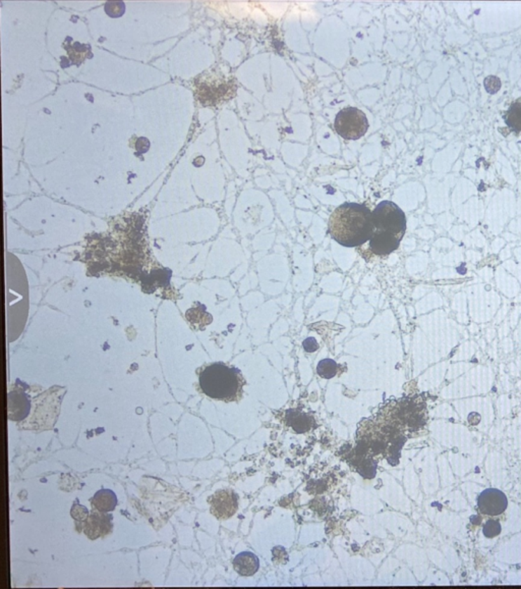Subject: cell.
Listing matches in <instances>:
<instances>
[{
    "label": "cell",
    "mask_w": 521,
    "mask_h": 589,
    "mask_svg": "<svg viewBox=\"0 0 521 589\" xmlns=\"http://www.w3.org/2000/svg\"><path fill=\"white\" fill-rule=\"evenodd\" d=\"M234 568L241 576H252L258 572L260 561L256 555L243 552L234 560Z\"/></svg>",
    "instance_id": "cell-10"
},
{
    "label": "cell",
    "mask_w": 521,
    "mask_h": 589,
    "mask_svg": "<svg viewBox=\"0 0 521 589\" xmlns=\"http://www.w3.org/2000/svg\"><path fill=\"white\" fill-rule=\"evenodd\" d=\"M508 500L497 489H487L478 498V508L482 515L498 516L506 511Z\"/></svg>",
    "instance_id": "cell-7"
},
{
    "label": "cell",
    "mask_w": 521,
    "mask_h": 589,
    "mask_svg": "<svg viewBox=\"0 0 521 589\" xmlns=\"http://www.w3.org/2000/svg\"><path fill=\"white\" fill-rule=\"evenodd\" d=\"M285 421L286 424L290 425L297 433L310 432L313 428V425H316L313 417L301 409H290L286 411Z\"/></svg>",
    "instance_id": "cell-9"
},
{
    "label": "cell",
    "mask_w": 521,
    "mask_h": 589,
    "mask_svg": "<svg viewBox=\"0 0 521 589\" xmlns=\"http://www.w3.org/2000/svg\"><path fill=\"white\" fill-rule=\"evenodd\" d=\"M369 126V121L365 112L353 106L338 112L334 121L336 133L349 141H356L364 137Z\"/></svg>",
    "instance_id": "cell-5"
},
{
    "label": "cell",
    "mask_w": 521,
    "mask_h": 589,
    "mask_svg": "<svg viewBox=\"0 0 521 589\" xmlns=\"http://www.w3.org/2000/svg\"><path fill=\"white\" fill-rule=\"evenodd\" d=\"M92 505L95 509L104 513L114 511L117 505L116 495L110 489H101L95 494Z\"/></svg>",
    "instance_id": "cell-11"
},
{
    "label": "cell",
    "mask_w": 521,
    "mask_h": 589,
    "mask_svg": "<svg viewBox=\"0 0 521 589\" xmlns=\"http://www.w3.org/2000/svg\"><path fill=\"white\" fill-rule=\"evenodd\" d=\"M358 470L365 478H373L376 474L377 463L372 460H365L364 463L358 467Z\"/></svg>",
    "instance_id": "cell-15"
},
{
    "label": "cell",
    "mask_w": 521,
    "mask_h": 589,
    "mask_svg": "<svg viewBox=\"0 0 521 589\" xmlns=\"http://www.w3.org/2000/svg\"><path fill=\"white\" fill-rule=\"evenodd\" d=\"M65 390H42L17 381L8 392V416L22 430H51L57 421Z\"/></svg>",
    "instance_id": "cell-1"
},
{
    "label": "cell",
    "mask_w": 521,
    "mask_h": 589,
    "mask_svg": "<svg viewBox=\"0 0 521 589\" xmlns=\"http://www.w3.org/2000/svg\"><path fill=\"white\" fill-rule=\"evenodd\" d=\"M328 232L339 245L360 247L371 238L372 211L367 205L345 202L331 213Z\"/></svg>",
    "instance_id": "cell-2"
},
{
    "label": "cell",
    "mask_w": 521,
    "mask_h": 589,
    "mask_svg": "<svg viewBox=\"0 0 521 589\" xmlns=\"http://www.w3.org/2000/svg\"><path fill=\"white\" fill-rule=\"evenodd\" d=\"M112 529V517L105 515L104 512H93L89 517L85 527V534L91 539L104 536Z\"/></svg>",
    "instance_id": "cell-8"
},
{
    "label": "cell",
    "mask_w": 521,
    "mask_h": 589,
    "mask_svg": "<svg viewBox=\"0 0 521 589\" xmlns=\"http://www.w3.org/2000/svg\"><path fill=\"white\" fill-rule=\"evenodd\" d=\"M211 513L220 520L234 516L238 509V496L231 489L216 491L210 500Z\"/></svg>",
    "instance_id": "cell-6"
},
{
    "label": "cell",
    "mask_w": 521,
    "mask_h": 589,
    "mask_svg": "<svg viewBox=\"0 0 521 589\" xmlns=\"http://www.w3.org/2000/svg\"><path fill=\"white\" fill-rule=\"evenodd\" d=\"M407 232V216L392 201H382L372 211L371 252L384 257L396 251Z\"/></svg>",
    "instance_id": "cell-3"
},
{
    "label": "cell",
    "mask_w": 521,
    "mask_h": 589,
    "mask_svg": "<svg viewBox=\"0 0 521 589\" xmlns=\"http://www.w3.org/2000/svg\"><path fill=\"white\" fill-rule=\"evenodd\" d=\"M302 347H304V351L308 352V353H313L319 349V344H318L316 338H308L302 342Z\"/></svg>",
    "instance_id": "cell-17"
},
{
    "label": "cell",
    "mask_w": 521,
    "mask_h": 589,
    "mask_svg": "<svg viewBox=\"0 0 521 589\" xmlns=\"http://www.w3.org/2000/svg\"><path fill=\"white\" fill-rule=\"evenodd\" d=\"M201 390L209 398L238 402L243 398L245 379L241 370L223 362L212 363L201 370Z\"/></svg>",
    "instance_id": "cell-4"
},
{
    "label": "cell",
    "mask_w": 521,
    "mask_h": 589,
    "mask_svg": "<svg viewBox=\"0 0 521 589\" xmlns=\"http://www.w3.org/2000/svg\"><path fill=\"white\" fill-rule=\"evenodd\" d=\"M503 119L511 132L521 135V98L514 101L509 106L508 110L504 112Z\"/></svg>",
    "instance_id": "cell-12"
},
{
    "label": "cell",
    "mask_w": 521,
    "mask_h": 589,
    "mask_svg": "<svg viewBox=\"0 0 521 589\" xmlns=\"http://www.w3.org/2000/svg\"><path fill=\"white\" fill-rule=\"evenodd\" d=\"M338 364L332 359H324L320 361L317 366V373L322 378L330 379L337 374Z\"/></svg>",
    "instance_id": "cell-13"
},
{
    "label": "cell",
    "mask_w": 521,
    "mask_h": 589,
    "mask_svg": "<svg viewBox=\"0 0 521 589\" xmlns=\"http://www.w3.org/2000/svg\"><path fill=\"white\" fill-rule=\"evenodd\" d=\"M502 531V527H501V524L498 521L491 520L487 521L485 523L484 528H482V532H484L485 536L488 537V538H494V537L499 536Z\"/></svg>",
    "instance_id": "cell-14"
},
{
    "label": "cell",
    "mask_w": 521,
    "mask_h": 589,
    "mask_svg": "<svg viewBox=\"0 0 521 589\" xmlns=\"http://www.w3.org/2000/svg\"><path fill=\"white\" fill-rule=\"evenodd\" d=\"M150 147V142L147 138L140 137L137 138L136 143H135L134 148L137 149L140 153L146 152Z\"/></svg>",
    "instance_id": "cell-18"
},
{
    "label": "cell",
    "mask_w": 521,
    "mask_h": 589,
    "mask_svg": "<svg viewBox=\"0 0 521 589\" xmlns=\"http://www.w3.org/2000/svg\"><path fill=\"white\" fill-rule=\"evenodd\" d=\"M484 85L488 93L496 94L500 91L502 83L497 76H489L485 79Z\"/></svg>",
    "instance_id": "cell-16"
}]
</instances>
